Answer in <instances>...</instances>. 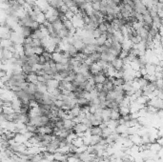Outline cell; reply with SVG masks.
Wrapping results in <instances>:
<instances>
[{
  "label": "cell",
  "mask_w": 163,
  "mask_h": 162,
  "mask_svg": "<svg viewBox=\"0 0 163 162\" xmlns=\"http://www.w3.org/2000/svg\"><path fill=\"white\" fill-rule=\"evenodd\" d=\"M75 123L72 119H64V129L66 130H73Z\"/></svg>",
  "instance_id": "obj_7"
},
{
  "label": "cell",
  "mask_w": 163,
  "mask_h": 162,
  "mask_svg": "<svg viewBox=\"0 0 163 162\" xmlns=\"http://www.w3.org/2000/svg\"><path fill=\"white\" fill-rule=\"evenodd\" d=\"M112 81L114 86H123V84L125 83L124 78H118V77H112Z\"/></svg>",
  "instance_id": "obj_12"
},
{
  "label": "cell",
  "mask_w": 163,
  "mask_h": 162,
  "mask_svg": "<svg viewBox=\"0 0 163 162\" xmlns=\"http://www.w3.org/2000/svg\"><path fill=\"white\" fill-rule=\"evenodd\" d=\"M90 130L91 135H97V136H102L103 135V129L101 126H93Z\"/></svg>",
  "instance_id": "obj_4"
},
{
  "label": "cell",
  "mask_w": 163,
  "mask_h": 162,
  "mask_svg": "<svg viewBox=\"0 0 163 162\" xmlns=\"http://www.w3.org/2000/svg\"><path fill=\"white\" fill-rule=\"evenodd\" d=\"M47 85H48V90L49 89H58V87H59V81L57 79L49 80L47 82Z\"/></svg>",
  "instance_id": "obj_8"
},
{
  "label": "cell",
  "mask_w": 163,
  "mask_h": 162,
  "mask_svg": "<svg viewBox=\"0 0 163 162\" xmlns=\"http://www.w3.org/2000/svg\"><path fill=\"white\" fill-rule=\"evenodd\" d=\"M107 78H108V76L106 75L105 73H99V74H97V75H94L93 76V79L95 80L96 83H99V84H104V82L107 80Z\"/></svg>",
  "instance_id": "obj_3"
},
{
  "label": "cell",
  "mask_w": 163,
  "mask_h": 162,
  "mask_svg": "<svg viewBox=\"0 0 163 162\" xmlns=\"http://www.w3.org/2000/svg\"><path fill=\"white\" fill-rule=\"evenodd\" d=\"M90 68H91V72H92L93 75H97V74H99V73L103 72L102 67H101V65L98 62L93 63V64L91 65Z\"/></svg>",
  "instance_id": "obj_5"
},
{
  "label": "cell",
  "mask_w": 163,
  "mask_h": 162,
  "mask_svg": "<svg viewBox=\"0 0 163 162\" xmlns=\"http://www.w3.org/2000/svg\"><path fill=\"white\" fill-rule=\"evenodd\" d=\"M162 148V146L160 145L159 143H157V142H154V143H151L150 145V150H151L152 152H154V153H158L160 150Z\"/></svg>",
  "instance_id": "obj_10"
},
{
  "label": "cell",
  "mask_w": 163,
  "mask_h": 162,
  "mask_svg": "<svg viewBox=\"0 0 163 162\" xmlns=\"http://www.w3.org/2000/svg\"><path fill=\"white\" fill-rule=\"evenodd\" d=\"M128 131H129V128H128L125 124H120L117 128H116V130H115V132H116L117 134H119V135L128 133Z\"/></svg>",
  "instance_id": "obj_11"
},
{
  "label": "cell",
  "mask_w": 163,
  "mask_h": 162,
  "mask_svg": "<svg viewBox=\"0 0 163 162\" xmlns=\"http://www.w3.org/2000/svg\"><path fill=\"white\" fill-rule=\"evenodd\" d=\"M14 140H15V142L18 144H24L26 143L29 139L26 137L24 134H16V135L14 137Z\"/></svg>",
  "instance_id": "obj_6"
},
{
  "label": "cell",
  "mask_w": 163,
  "mask_h": 162,
  "mask_svg": "<svg viewBox=\"0 0 163 162\" xmlns=\"http://www.w3.org/2000/svg\"><path fill=\"white\" fill-rule=\"evenodd\" d=\"M80 112H81V109L78 106L74 107L73 109H72L70 111V113L72 115V117H77L79 114H80Z\"/></svg>",
  "instance_id": "obj_14"
},
{
  "label": "cell",
  "mask_w": 163,
  "mask_h": 162,
  "mask_svg": "<svg viewBox=\"0 0 163 162\" xmlns=\"http://www.w3.org/2000/svg\"><path fill=\"white\" fill-rule=\"evenodd\" d=\"M90 128H89V126L87 124H85L83 122H79V123H76V124L74 125V127H73V132L77 135V134H84L86 132L88 131Z\"/></svg>",
  "instance_id": "obj_2"
},
{
  "label": "cell",
  "mask_w": 163,
  "mask_h": 162,
  "mask_svg": "<svg viewBox=\"0 0 163 162\" xmlns=\"http://www.w3.org/2000/svg\"><path fill=\"white\" fill-rule=\"evenodd\" d=\"M27 82L30 83H38V79H37V75L35 73H32L30 75H27Z\"/></svg>",
  "instance_id": "obj_9"
},
{
  "label": "cell",
  "mask_w": 163,
  "mask_h": 162,
  "mask_svg": "<svg viewBox=\"0 0 163 162\" xmlns=\"http://www.w3.org/2000/svg\"><path fill=\"white\" fill-rule=\"evenodd\" d=\"M72 144L74 145V146H76L77 148L79 147H81V146H83L84 145V140H83V137H79L77 136L73 141H72Z\"/></svg>",
  "instance_id": "obj_13"
},
{
  "label": "cell",
  "mask_w": 163,
  "mask_h": 162,
  "mask_svg": "<svg viewBox=\"0 0 163 162\" xmlns=\"http://www.w3.org/2000/svg\"><path fill=\"white\" fill-rule=\"evenodd\" d=\"M51 119L47 117V116H44V115H41V116H31V124H33L37 126V127H42V126H46L50 122Z\"/></svg>",
  "instance_id": "obj_1"
}]
</instances>
